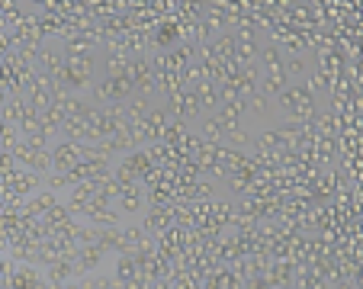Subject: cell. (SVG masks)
<instances>
[{
	"mask_svg": "<svg viewBox=\"0 0 363 289\" xmlns=\"http://www.w3.org/2000/svg\"><path fill=\"white\" fill-rule=\"evenodd\" d=\"M174 225V209H167V206H151L148 209V215H145V232H155V234H161V232H167V228Z\"/></svg>",
	"mask_w": 363,
	"mask_h": 289,
	"instance_id": "cell-1",
	"label": "cell"
},
{
	"mask_svg": "<svg viewBox=\"0 0 363 289\" xmlns=\"http://www.w3.org/2000/svg\"><path fill=\"white\" fill-rule=\"evenodd\" d=\"M116 203H119V212H138L145 206V196L138 186H119Z\"/></svg>",
	"mask_w": 363,
	"mask_h": 289,
	"instance_id": "cell-2",
	"label": "cell"
}]
</instances>
